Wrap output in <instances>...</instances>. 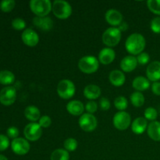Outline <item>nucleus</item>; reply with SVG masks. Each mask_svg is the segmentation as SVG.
Instances as JSON below:
<instances>
[{"label":"nucleus","mask_w":160,"mask_h":160,"mask_svg":"<svg viewBox=\"0 0 160 160\" xmlns=\"http://www.w3.org/2000/svg\"><path fill=\"white\" fill-rule=\"evenodd\" d=\"M146 45V41L142 34L134 33L128 36L125 42V48L131 56H138L143 52Z\"/></svg>","instance_id":"nucleus-1"},{"label":"nucleus","mask_w":160,"mask_h":160,"mask_svg":"<svg viewBox=\"0 0 160 160\" xmlns=\"http://www.w3.org/2000/svg\"><path fill=\"white\" fill-rule=\"evenodd\" d=\"M29 6L35 17H47L52 11V3L49 0H31Z\"/></svg>","instance_id":"nucleus-2"},{"label":"nucleus","mask_w":160,"mask_h":160,"mask_svg":"<svg viewBox=\"0 0 160 160\" xmlns=\"http://www.w3.org/2000/svg\"><path fill=\"white\" fill-rule=\"evenodd\" d=\"M52 11L55 17L58 19L66 20L71 16L73 9L68 2L63 0H56L52 2Z\"/></svg>","instance_id":"nucleus-3"},{"label":"nucleus","mask_w":160,"mask_h":160,"mask_svg":"<svg viewBox=\"0 0 160 160\" xmlns=\"http://www.w3.org/2000/svg\"><path fill=\"white\" fill-rule=\"evenodd\" d=\"M99 67V61L94 56H85L81 58L78 62V68L87 74L95 73Z\"/></svg>","instance_id":"nucleus-4"},{"label":"nucleus","mask_w":160,"mask_h":160,"mask_svg":"<svg viewBox=\"0 0 160 160\" xmlns=\"http://www.w3.org/2000/svg\"><path fill=\"white\" fill-rule=\"evenodd\" d=\"M122 32L120 31L118 28H108L104 31L102 34V42L104 45L109 48L115 47L120 43L121 40Z\"/></svg>","instance_id":"nucleus-5"},{"label":"nucleus","mask_w":160,"mask_h":160,"mask_svg":"<svg viewBox=\"0 0 160 160\" xmlns=\"http://www.w3.org/2000/svg\"><path fill=\"white\" fill-rule=\"evenodd\" d=\"M57 94L62 99H70L76 92V87L70 80L63 79L59 82L57 85Z\"/></svg>","instance_id":"nucleus-6"},{"label":"nucleus","mask_w":160,"mask_h":160,"mask_svg":"<svg viewBox=\"0 0 160 160\" xmlns=\"http://www.w3.org/2000/svg\"><path fill=\"white\" fill-rule=\"evenodd\" d=\"M112 123L117 130L125 131L131 126V117L128 112L125 111H119L114 115Z\"/></svg>","instance_id":"nucleus-7"},{"label":"nucleus","mask_w":160,"mask_h":160,"mask_svg":"<svg viewBox=\"0 0 160 160\" xmlns=\"http://www.w3.org/2000/svg\"><path fill=\"white\" fill-rule=\"evenodd\" d=\"M78 123L81 130L85 132H92L98 126V120L93 114L84 113L81 116Z\"/></svg>","instance_id":"nucleus-8"},{"label":"nucleus","mask_w":160,"mask_h":160,"mask_svg":"<svg viewBox=\"0 0 160 160\" xmlns=\"http://www.w3.org/2000/svg\"><path fill=\"white\" fill-rule=\"evenodd\" d=\"M25 138L31 142H36L42 135V128L38 123H30L23 129Z\"/></svg>","instance_id":"nucleus-9"},{"label":"nucleus","mask_w":160,"mask_h":160,"mask_svg":"<svg viewBox=\"0 0 160 160\" xmlns=\"http://www.w3.org/2000/svg\"><path fill=\"white\" fill-rule=\"evenodd\" d=\"M17 98V90L12 86H6L0 91V103L5 106L13 104Z\"/></svg>","instance_id":"nucleus-10"},{"label":"nucleus","mask_w":160,"mask_h":160,"mask_svg":"<svg viewBox=\"0 0 160 160\" xmlns=\"http://www.w3.org/2000/svg\"><path fill=\"white\" fill-rule=\"evenodd\" d=\"M10 145L12 151L18 156H24L28 154L31 149V145L28 141L23 138H17L13 139Z\"/></svg>","instance_id":"nucleus-11"},{"label":"nucleus","mask_w":160,"mask_h":160,"mask_svg":"<svg viewBox=\"0 0 160 160\" xmlns=\"http://www.w3.org/2000/svg\"><path fill=\"white\" fill-rule=\"evenodd\" d=\"M21 39L23 41V44L27 46L34 47L38 44L39 42V36L36 31L31 28L25 29L22 32Z\"/></svg>","instance_id":"nucleus-12"},{"label":"nucleus","mask_w":160,"mask_h":160,"mask_svg":"<svg viewBox=\"0 0 160 160\" xmlns=\"http://www.w3.org/2000/svg\"><path fill=\"white\" fill-rule=\"evenodd\" d=\"M105 19L106 22L113 28L119 27L123 23V15L120 11L117 9H109L105 14Z\"/></svg>","instance_id":"nucleus-13"},{"label":"nucleus","mask_w":160,"mask_h":160,"mask_svg":"<svg viewBox=\"0 0 160 160\" xmlns=\"http://www.w3.org/2000/svg\"><path fill=\"white\" fill-rule=\"evenodd\" d=\"M146 76L149 81L157 82L160 80V61L150 62L146 69Z\"/></svg>","instance_id":"nucleus-14"},{"label":"nucleus","mask_w":160,"mask_h":160,"mask_svg":"<svg viewBox=\"0 0 160 160\" xmlns=\"http://www.w3.org/2000/svg\"><path fill=\"white\" fill-rule=\"evenodd\" d=\"M34 26L42 31H49L53 28V20L49 17H34L33 19Z\"/></svg>","instance_id":"nucleus-15"},{"label":"nucleus","mask_w":160,"mask_h":160,"mask_svg":"<svg viewBox=\"0 0 160 160\" xmlns=\"http://www.w3.org/2000/svg\"><path fill=\"white\" fill-rule=\"evenodd\" d=\"M116 58V52L112 48H102L98 53V61L100 63L103 65H109L112 63Z\"/></svg>","instance_id":"nucleus-16"},{"label":"nucleus","mask_w":160,"mask_h":160,"mask_svg":"<svg viewBox=\"0 0 160 160\" xmlns=\"http://www.w3.org/2000/svg\"><path fill=\"white\" fill-rule=\"evenodd\" d=\"M138 64V63L137 58L135 56L129 55V56H125L120 61V68L123 72L130 73L135 70Z\"/></svg>","instance_id":"nucleus-17"},{"label":"nucleus","mask_w":160,"mask_h":160,"mask_svg":"<svg viewBox=\"0 0 160 160\" xmlns=\"http://www.w3.org/2000/svg\"><path fill=\"white\" fill-rule=\"evenodd\" d=\"M66 108H67V110L69 113L75 116V117L83 115L84 110H85L84 104L81 101H78V100L70 101L67 104Z\"/></svg>","instance_id":"nucleus-18"},{"label":"nucleus","mask_w":160,"mask_h":160,"mask_svg":"<svg viewBox=\"0 0 160 160\" xmlns=\"http://www.w3.org/2000/svg\"><path fill=\"white\" fill-rule=\"evenodd\" d=\"M148 123V120L145 117H138L131 123V130L133 133L135 134L140 135L147 131Z\"/></svg>","instance_id":"nucleus-19"},{"label":"nucleus","mask_w":160,"mask_h":160,"mask_svg":"<svg viewBox=\"0 0 160 160\" xmlns=\"http://www.w3.org/2000/svg\"><path fill=\"white\" fill-rule=\"evenodd\" d=\"M109 82L115 87H121L126 81V77L121 70H114L109 73Z\"/></svg>","instance_id":"nucleus-20"},{"label":"nucleus","mask_w":160,"mask_h":160,"mask_svg":"<svg viewBox=\"0 0 160 160\" xmlns=\"http://www.w3.org/2000/svg\"><path fill=\"white\" fill-rule=\"evenodd\" d=\"M84 95L86 98L91 100H95L101 95V88L95 84H88L84 89Z\"/></svg>","instance_id":"nucleus-21"},{"label":"nucleus","mask_w":160,"mask_h":160,"mask_svg":"<svg viewBox=\"0 0 160 160\" xmlns=\"http://www.w3.org/2000/svg\"><path fill=\"white\" fill-rule=\"evenodd\" d=\"M147 134L152 140L160 142V122L152 121L148 124L147 128Z\"/></svg>","instance_id":"nucleus-22"},{"label":"nucleus","mask_w":160,"mask_h":160,"mask_svg":"<svg viewBox=\"0 0 160 160\" xmlns=\"http://www.w3.org/2000/svg\"><path fill=\"white\" fill-rule=\"evenodd\" d=\"M24 117L31 123H37L41 118V112L35 106H28L24 109Z\"/></svg>","instance_id":"nucleus-23"},{"label":"nucleus","mask_w":160,"mask_h":160,"mask_svg":"<svg viewBox=\"0 0 160 160\" xmlns=\"http://www.w3.org/2000/svg\"><path fill=\"white\" fill-rule=\"evenodd\" d=\"M132 87L134 88V89H135L136 92H144L149 88L150 81L148 78L145 77H137L133 81Z\"/></svg>","instance_id":"nucleus-24"},{"label":"nucleus","mask_w":160,"mask_h":160,"mask_svg":"<svg viewBox=\"0 0 160 160\" xmlns=\"http://www.w3.org/2000/svg\"><path fill=\"white\" fill-rule=\"evenodd\" d=\"M15 81V75L9 70L0 71V84L2 85H10Z\"/></svg>","instance_id":"nucleus-25"},{"label":"nucleus","mask_w":160,"mask_h":160,"mask_svg":"<svg viewBox=\"0 0 160 160\" xmlns=\"http://www.w3.org/2000/svg\"><path fill=\"white\" fill-rule=\"evenodd\" d=\"M131 102L134 107L140 108L145 104V98L143 94L140 92H134L130 96Z\"/></svg>","instance_id":"nucleus-26"},{"label":"nucleus","mask_w":160,"mask_h":160,"mask_svg":"<svg viewBox=\"0 0 160 160\" xmlns=\"http://www.w3.org/2000/svg\"><path fill=\"white\" fill-rule=\"evenodd\" d=\"M51 160H69L70 159V154L69 152L64 148H57L54 150L50 156Z\"/></svg>","instance_id":"nucleus-27"},{"label":"nucleus","mask_w":160,"mask_h":160,"mask_svg":"<svg viewBox=\"0 0 160 160\" xmlns=\"http://www.w3.org/2000/svg\"><path fill=\"white\" fill-rule=\"evenodd\" d=\"M114 106L119 111H124L128 107V100L124 96H118L114 100Z\"/></svg>","instance_id":"nucleus-28"},{"label":"nucleus","mask_w":160,"mask_h":160,"mask_svg":"<svg viewBox=\"0 0 160 160\" xmlns=\"http://www.w3.org/2000/svg\"><path fill=\"white\" fill-rule=\"evenodd\" d=\"M63 146L64 149H66L69 152H74L78 148V143L76 139L73 138H68L64 141Z\"/></svg>","instance_id":"nucleus-29"},{"label":"nucleus","mask_w":160,"mask_h":160,"mask_svg":"<svg viewBox=\"0 0 160 160\" xmlns=\"http://www.w3.org/2000/svg\"><path fill=\"white\" fill-rule=\"evenodd\" d=\"M147 6L152 13L160 16V0H148Z\"/></svg>","instance_id":"nucleus-30"},{"label":"nucleus","mask_w":160,"mask_h":160,"mask_svg":"<svg viewBox=\"0 0 160 160\" xmlns=\"http://www.w3.org/2000/svg\"><path fill=\"white\" fill-rule=\"evenodd\" d=\"M16 2L14 0H4L0 2V9L4 12H9L15 8Z\"/></svg>","instance_id":"nucleus-31"},{"label":"nucleus","mask_w":160,"mask_h":160,"mask_svg":"<svg viewBox=\"0 0 160 160\" xmlns=\"http://www.w3.org/2000/svg\"><path fill=\"white\" fill-rule=\"evenodd\" d=\"M144 117L147 120H149L151 122L156 121L158 117V111L153 107H148L145 109Z\"/></svg>","instance_id":"nucleus-32"},{"label":"nucleus","mask_w":160,"mask_h":160,"mask_svg":"<svg viewBox=\"0 0 160 160\" xmlns=\"http://www.w3.org/2000/svg\"><path fill=\"white\" fill-rule=\"evenodd\" d=\"M11 24H12V28L17 30V31H22L26 28V22L24 21V20L20 18V17L13 19Z\"/></svg>","instance_id":"nucleus-33"},{"label":"nucleus","mask_w":160,"mask_h":160,"mask_svg":"<svg viewBox=\"0 0 160 160\" xmlns=\"http://www.w3.org/2000/svg\"><path fill=\"white\" fill-rule=\"evenodd\" d=\"M150 28L155 34H160V17H156L152 20Z\"/></svg>","instance_id":"nucleus-34"},{"label":"nucleus","mask_w":160,"mask_h":160,"mask_svg":"<svg viewBox=\"0 0 160 160\" xmlns=\"http://www.w3.org/2000/svg\"><path fill=\"white\" fill-rule=\"evenodd\" d=\"M84 109L87 111L88 113L93 114L98 110V104L95 101H93V100H91V101H88L84 106Z\"/></svg>","instance_id":"nucleus-35"},{"label":"nucleus","mask_w":160,"mask_h":160,"mask_svg":"<svg viewBox=\"0 0 160 160\" xmlns=\"http://www.w3.org/2000/svg\"><path fill=\"white\" fill-rule=\"evenodd\" d=\"M9 145L11 144L9 138L4 134H0V152L6 151L9 148Z\"/></svg>","instance_id":"nucleus-36"},{"label":"nucleus","mask_w":160,"mask_h":160,"mask_svg":"<svg viewBox=\"0 0 160 160\" xmlns=\"http://www.w3.org/2000/svg\"><path fill=\"white\" fill-rule=\"evenodd\" d=\"M136 58H137L138 63L140 64V65H146V64L148 63L150 60L149 55L147 52H145L138 55Z\"/></svg>","instance_id":"nucleus-37"},{"label":"nucleus","mask_w":160,"mask_h":160,"mask_svg":"<svg viewBox=\"0 0 160 160\" xmlns=\"http://www.w3.org/2000/svg\"><path fill=\"white\" fill-rule=\"evenodd\" d=\"M38 124L42 127V128H48L51 126L52 120L50 117L45 115L41 117V118L38 120Z\"/></svg>","instance_id":"nucleus-38"},{"label":"nucleus","mask_w":160,"mask_h":160,"mask_svg":"<svg viewBox=\"0 0 160 160\" xmlns=\"http://www.w3.org/2000/svg\"><path fill=\"white\" fill-rule=\"evenodd\" d=\"M19 134H20L19 129L17 128H16V127H10V128H8L7 131H6L7 137L9 138H12V140L15 138H17Z\"/></svg>","instance_id":"nucleus-39"},{"label":"nucleus","mask_w":160,"mask_h":160,"mask_svg":"<svg viewBox=\"0 0 160 160\" xmlns=\"http://www.w3.org/2000/svg\"><path fill=\"white\" fill-rule=\"evenodd\" d=\"M99 106L101 108V109L102 110L106 111L108 109H110L111 106V103L110 101L109 100V98H101L99 101Z\"/></svg>","instance_id":"nucleus-40"},{"label":"nucleus","mask_w":160,"mask_h":160,"mask_svg":"<svg viewBox=\"0 0 160 160\" xmlns=\"http://www.w3.org/2000/svg\"><path fill=\"white\" fill-rule=\"evenodd\" d=\"M152 92L155 95L160 96V82H153L152 84Z\"/></svg>","instance_id":"nucleus-41"},{"label":"nucleus","mask_w":160,"mask_h":160,"mask_svg":"<svg viewBox=\"0 0 160 160\" xmlns=\"http://www.w3.org/2000/svg\"><path fill=\"white\" fill-rule=\"evenodd\" d=\"M118 28L120 29V31H121V32L122 31H126L128 29V23H126V22H123V23H122L118 27Z\"/></svg>","instance_id":"nucleus-42"},{"label":"nucleus","mask_w":160,"mask_h":160,"mask_svg":"<svg viewBox=\"0 0 160 160\" xmlns=\"http://www.w3.org/2000/svg\"><path fill=\"white\" fill-rule=\"evenodd\" d=\"M0 160H8V159L3 155H0Z\"/></svg>","instance_id":"nucleus-43"}]
</instances>
